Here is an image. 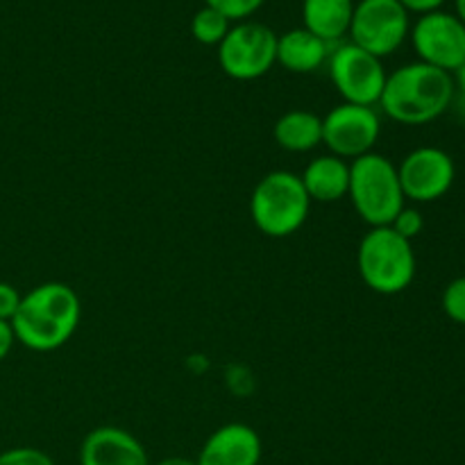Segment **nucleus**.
Returning <instances> with one entry per match:
<instances>
[{"mask_svg":"<svg viewBox=\"0 0 465 465\" xmlns=\"http://www.w3.org/2000/svg\"><path fill=\"white\" fill-rule=\"evenodd\" d=\"M359 277L380 295H398L416 280V252L391 225L371 227L357 248Z\"/></svg>","mask_w":465,"mask_h":465,"instance_id":"nucleus-3","label":"nucleus"},{"mask_svg":"<svg viewBox=\"0 0 465 465\" xmlns=\"http://www.w3.org/2000/svg\"><path fill=\"white\" fill-rule=\"evenodd\" d=\"M348 198L366 225L386 227L407 204L398 163L380 153H368L350 163Z\"/></svg>","mask_w":465,"mask_h":465,"instance_id":"nucleus-4","label":"nucleus"},{"mask_svg":"<svg viewBox=\"0 0 465 465\" xmlns=\"http://www.w3.org/2000/svg\"><path fill=\"white\" fill-rule=\"evenodd\" d=\"M14 343H16V336H14L12 322L0 321V361L7 359V354L12 352Z\"/></svg>","mask_w":465,"mask_h":465,"instance_id":"nucleus-25","label":"nucleus"},{"mask_svg":"<svg viewBox=\"0 0 465 465\" xmlns=\"http://www.w3.org/2000/svg\"><path fill=\"white\" fill-rule=\"evenodd\" d=\"M82 318L80 295L64 282H45L25 293L12 318L16 343L32 352H54L77 331Z\"/></svg>","mask_w":465,"mask_h":465,"instance_id":"nucleus-1","label":"nucleus"},{"mask_svg":"<svg viewBox=\"0 0 465 465\" xmlns=\"http://www.w3.org/2000/svg\"><path fill=\"white\" fill-rule=\"evenodd\" d=\"M454 104L452 73L411 62L386 77L380 107L400 125H427L448 114Z\"/></svg>","mask_w":465,"mask_h":465,"instance_id":"nucleus-2","label":"nucleus"},{"mask_svg":"<svg viewBox=\"0 0 465 465\" xmlns=\"http://www.w3.org/2000/svg\"><path fill=\"white\" fill-rule=\"evenodd\" d=\"M312 203L331 204L348 198L350 163L336 154H318L300 175Z\"/></svg>","mask_w":465,"mask_h":465,"instance_id":"nucleus-14","label":"nucleus"},{"mask_svg":"<svg viewBox=\"0 0 465 465\" xmlns=\"http://www.w3.org/2000/svg\"><path fill=\"white\" fill-rule=\"evenodd\" d=\"M272 136L286 153H312L322 143V118L309 109H291L277 118Z\"/></svg>","mask_w":465,"mask_h":465,"instance_id":"nucleus-17","label":"nucleus"},{"mask_svg":"<svg viewBox=\"0 0 465 465\" xmlns=\"http://www.w3.org/2000/svg\"><path fill=\"white\" fill-rule=\"evenodd\" d=\"M391 227H393L402 239L411 241L413 243V239L420 236L422 230H425V218H422L420 209L407 207V204H404V209L395 216V221L391 223Z\"/></svg>","mask_w":465,"mask_h":465,"instance_id":"nucleus-21","label":"nucleus"},{"mask_svg":"<svg viewBox=\"0 0 465 465\" xmlns=\"http://www.w3.org/2000/svg\"><path fill=\"white\" fill-rule=\"evenodd\" d=\"M452 80H454V104L461 107L465 112V62L452 73Z\"/></svg>","mask_w":465,"mask_h":465,"instance_id":"nucleus-26","label":"nucleus"},{"mask_svg":"<svg viewBox=\"0 0 465 465\" xmlns=\"http://www.w3.org/2000/svg\"><path fill=\"white\" fill-rule=\"evenodd\" d=\"M327 68H330L331 84L339 91L343 103L363 104V107L380 104L389 77L380 57L366 53L352 41H345L331 48Z\"/></svg>","mask_w":465,"mask_h":465,"instance_id":"nucleus-7","label":"nucleus"},{"mask_svg":"<svg viewBox=\"0 0 465 465\" xmlns=\"http://www.w3.org/2000/svg\"><path fill=\"white\" fill-rule=\"evenodd\" d=\"M312 200L300 175L272 171L257 182L250 195V218L268 239H286L307 223Z\"/></svg>","mask_w":465,"mask_h":465,"instance_id":"nucleus-5","label":"nucleus"},{"mask_svg":"<svg viewBox=\"0 0 465 465\" xmlns=\"http://www.w3.org/2000/svg\"><path fill=\"white\" fill-rule=\"evenodd\" d=\"M352 14L354 0H302V27L331 45L350 32Z\"/></svg>","mask_w":465,"mask_h":465,"instance_id":"nucleus-16","label":"nucleus"},{"mask_svg":"<svg viewBox=\"0 0 465 465\" xmlns=\"http://www.w3.org/2000/svg\"><path fill=\"white\" fill-rule=\"evenodd\" d=\"M23 295L18 293L16 286H12L9 282H0V321L12 322V318L16 316L18 304H21Z\"/></svg>","mask_w":465,"mask_h":465,"instance_id":"nucleus-23","label":"nucleus"},{"mask_svg":"<svg viewBox=\"0 0 465 465\" xmlns=\"http://www.w3.org/2000/svg\"><path fill=\"white\" fill-rule=\"evenodd\" d=\"M454 7H457V16L465 23V0H454Z\"/></svg>","mask_w":465,"mask_h":465,"instance_id":"nucleus-28","label":"nucleus"},{"mask_svg":"<svg viewBox=\"0 0 465 465\" xmlns=\"http://www.w3.org/2000/svg\"><path fill=\"white\" fill-rule=\"evenodd\" d=\"M331 44L304 27L277 36V64L291 73H313L330 59Z\"/></svg>","mask_w":465,"mask_h":465,"instance_id":"nucleus-15","label":"nucleus"},{"mask_svg":"<svg viewBox=\"0 0 465 465\" xmlns=\"http://www.w3.org/2000/svg\"><path fill=\"white\" fill-rule=\"evenodd\" d=\"M0 465H54V461L44 450L12 448L0 452Z\"/></svg>","mask_w":465,"mask_h":465,"instance_id":"nucleus-22","label":"nucleus"},{"mask_svg":"<svg viewBox=\"0 0 465 465\" xmlns=\"http://www.w3.org/2000/svg\"><path fill=\"white\" fill-rule=\"evenodd\" d=\"M263 3L266 0H204L207 7H213L221 14H225L232 23H241L250 18Z\"/></svg>","mask_w":465,"mask_h":465,"instance_id":"nucleus-20","label":"nucleus"},{"mask_svg":"<svg viewBox=\"0 0 465 465\" xmlns=\"http://www.w3.org/2000/svg\"><path fill=\"white\" fill-rule=\"evenodd\" d=\"M411 44L418 62L454 73L465 62V23L457 14L439 12L425 14L411 25Z\"/></svg>","mask_w":465,"mask_h":465,"instance_id":"nucleus-11","label":"nucleus"},{"mask_svg":"<svg viewBox=\"0 0 465 465\" xmlns=\"http://www.w3.org/2000/svg\"><path fill=\"white\" fill-rule=\"evenodd\" d=\"M263 445L257 431L245 422H227L204 440L198 465H259Z\"/></svg>","mask_w":465,"mask_h":465,"instance_id":"nucleus-12","label":"nucleus"},{"mask_svg":"<svg viewBox=\"0 0 465 465\" xmlns=\"http://www.w3.org/2000/svg\"><path fill=\"white\" fill-rule=\"evenodd\" d=\"M440 307H443L445 316L450 321L465 325V275L457 277V280L450 282L443 291V298H440Z\"/></svg>","mask_w":465,"mask_h":465,"instance_id":"nucleus-19","label":"nucleus"},{"mask_svg":"<svg viewBox=\"0 0 465 465\" xmlns=\"http://www.w3.org/2000/svg\"><path fill=\"white\" fill-rule=\"evenodd\" d=\"M154 465H198V463H195L193 459H186V457H166Z\"/></svg>","mask_w":465,"mask_h":465,"instance_id":"nucleus-27","label":"nucleus"},{"mask_svg":"<svg viewBox=\"0 0 465 465\" xmlns=\"http://www.w3.org/2000/svg\"><path fill=\"white\" fill-rule=\"evenodd\" d=\"M411 14L400 0H359L354 3L350 41L366 53L384 59L407 41L411 32Z\"/></svg>","mask_w":465,"mask_h":465,"instance_id":"nucleus-8","label":"nucleus"},{"mask_svg":"<svg viewBox=\"0 0 465 465\" xmlns=\"http://www.w3.org/2000/svg\"><path fill=\"white\" fill-rule=\"evenodd\" d=\"M381 134V118L375 107L341 103L322 118V143L330 154L354 162L372 153Z\"/></svg>","mask_w":465,"mask_h":465,"instance_id":"nucleus-9","label":"nucleus"},{"mask_svg":"<svg viewBox=\"0 0 465 465\" xmlns=\"http://www.w3.org/2000/svg\"><path fill=\"white\" fill-rule=\"evenodd\" d=\"M218 64L232 80H259L277 64V35L257 21L234 23L218 45Z\"/></svg>","mask_w":465,"mask_h":465,"instance_id":"nucleus-6","label":"nucleus"},{"mask_svg":"<svg viewBox=\"0 0 465 465\" xmlns=\"http://www.w3.org/2000/svg\"><path fill=\"white\" fill-rule=\"evenodd\" d=\"M232 25H234V23H232L225 14L204 5V7L198 9V12L193 14V18H191V35H193V39L200 41L203 45H216L218 48Z\"/></svg>","mask_w":465,"mask_h":465,"instance_id":"nucleus-18","label":"nucleus"},{"mask_svg":"<svg viewBox=\"0 0 465 465\" xmlns=\"http://www.w3.org/2000/svg\"><path fill=\"white\" fill-rule=\"evenodd\" d=\"M80 465H153L134 434L123 427L91 430L80 445Z\"/></svg>","mask_w":465,"mask_h":465,"instance_id":"nucleus-13","label":"nucleus"},{"mask_svg":"<svg viewBox=\"0 0 465 465\" xmlns=\"http://www.w3.org/2000/svg\"><path fill=\"white\" fill-rule=\"evenodd\" d=\"M404 198L416 204H430L445 198L457 180L452 154L436 145H420L398 163Z\"/></svg>","mask_w":465,"mask_h":465,"instance_id":"nucleus-10","label":"nucleus"},{"mask_svg":"<svg viewBox=\"0 0 465 465\" xmlns=\"http://www.w3.org/2000/svg\"><path fill=\"white\" fill-rule=\"evenodd\" d=\"M445 3H448V0H400V5H402L409 14H420V16L439 12V9H443Z\"/></svg>","mask_w":465,"mask_h":465,"instance_id":"nucleus-24","label":"nucleus"}]
</instances>
